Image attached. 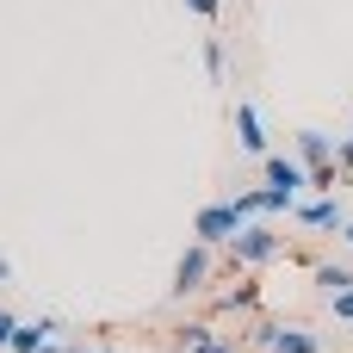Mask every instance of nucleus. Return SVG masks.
<instances>
[{"label":"nucleus","instance_id":"nucleus-9","mask_svg":"<svg viewBox=\"0 0 353 353\" xmlns=\"http://www.w3.org/2000/svg\"><path fill=\"white\" fill-rule=\"evenodd\" d=\"M310 285L335 304L341 292H353V261H316V267H310Z\"/></svg>","mask_w":353,"mask_h":353},{"label":"nucleus","instance_id":"nucleus-2","mask_svg":"<svg viewBox=\"0 0 353 353\" xmlns=\"http://www.w3.org/2000/svg\"><path fill=\"white\" fill-rule=\"evenodd\" d=\"M248 353H323V335L304 323H285V316H261L248 329Z\"/></svg>","mask_w":353,"mask_h":353},{"label":"nucleus","instance_id":"nucleus-20","mask_svg":"<svg viewBox=\"0 0 353 353\" xmlns=\"http://www.w3.org/2000/svg\"><path fill=\"white\" fill-rule=\"evenodd\" d=\"M43 353H74V347H62V341H50V347H43Z\"/></svg>","mask_w":353,"mask_h":353},{"label":"nucleus","instance_id":"nucleus-5","mask_svg":"<svg viewBox=\"0 0 353 353\" xmlns=\"http://www.w3.org/2000/svg\"><path fill=\"white\" fill-rule=\"evenodd\" d=\"M292 217H298L304 230H335V236H341L353 211H347V199H341V192H316V199H304V205H298Z\"/></svg>","mask_w":353,"mask_h":353},{"label":"nucleus","instance_id":"nucleus-7","mask_svg":"<svg viewBox=\"0 0 353 353\" xmlns=\"http://www.w3.org/2000/svg\"><path fill=\"white\" fill-rule=\"evenodd\" d=\"M292 143H298V161H304L310 174H323V168H335V137H329V130H316V124H304V130H298Z\"/></svg>","mask_w":353,"mask_h":353},{"label":"nucleus","instance_id":"nucleus-17","mask_svg":"<svg viewBox=\"0 0 353 353\" xmlns=\"http://www.w3.org/2000/svg\"><path fill=\"white\" fill-rule=\"evenodd\" d=\"M192 353H242V347H236V341H223V335H217V341H205V347H192Z\"/></svg>","mask_w":353,"mask_h":353},{"label":"nucleus","instance_id":"nucleus-11","mask_svg":"<svg viewBox=\"0 0 353 353\" xmlns=\"http://www.w3.org/2000/svg\"><path fill=\"white\" fill-rule=\"evenodd\" d=\"M199 62H205V74L223 87V74H230V50H223V37H205V43H199Z\"/></svg>","mask_w":353,"mask_h":353},{"label":"nucleus","instance_id":"nucleus-14","mask_svg":"<svg viewBox=\"0 0 353 353\" xmlns=\"http://www.w3.org/2000/svg\"><path fill=\"white\" fill-rule=\"evenodd\" d=\"M335 168L353 174V137H335Z\"/></svg>","mask_w":353,"mask_h":353},{"label":"nucleus","instance_id":"nucleus-21","mask_svg":"<svg viewBox=\"0 0 353 353\" xmlns=\"http://www.w3.org/2000/svg\"><path fill=\"white\" fill-rule=\"evenodd\" d=\"M74 353H105V347H74Z\"/></svg>","mask_w":353,"mask_h":353},{"label":"nucleus","instance_id":"nucleus-1","mask_svg":"<svg viewBox=\"0 0 353 353\" xmlns=\"http://www.w3.org/2000/svg\"><path fill=\"white\" fill-rule=\"evenodd\" d=\"M223 254H230V267H242V273H261V267H273V261L285 254V236H279L267 217H254V223H242V236H236Z\"/></svg>","mask_w":353,"mask_h":353},{"label":"nucleus","instance_id":"nucleus-8","mask_svg":"<svg viewBox=\"0 0 353 353\" xmlns=\"http://www.w3.org/2000/svg\"><path fill=\"white\" fill-rule=\"evenodd\" d=\"M261 174H267V186H285V192H304L310 186V168L298 155H261Z\"/></svg>","mask_w":353,"mask_h":353},{"label":"nucleus","instance_id":"nucleus-13","mask_svg":"<svg viewBox=\"0 0 353 353\" xmlns=\"http://www.w3.org/2000/svg\"><path fill=\"white\" fill-rule=\"evenodd\" d=\"M261 304V285H236V292H217V310L236 316V310H254Z\"/></svg>","mask_w":353,"mask_h":353},{"label":"nucleus","instance_id":"nucleus-10","mask_svg":"<svg viewBox=\"0 0 353 353\" xmlns=\"http://www.w3.org/2000/svg\"><path fill=\"white\" fill-rule=\"evenodd\" d=\"M56 329H62L56 316H31V323L12 329V347H6V353H43L50 341H56Z\"/></svg>","mask_w":353,"mask_h":353},{"label":"nucleus","instance_id":"nucleus-16","mask_svg":"<svg viewBox=\"0 0 353 353\" xmlns=\"http://www.w3.org/2000/svg\"><path fill=\"white\" fill-rule=\"evenodd\" d=\"M12 329H19V316H12V310H6V304H0V353L12 347Z\"/></svg>","mask_w":353,"mask_h":353},{"label":"nucleus","instance_id":"nucleus-12","mask_svg":"<svg viewBox=\"0 0 353 353\" xmlns=\"http://www.w3.org/2000/svg\"><path fill=\"white\" fill-rule=\"evenodd\" d=\"M174 341H180V353H192V347H205V341H217V329H211L205 316H192V323L174 329Z\"/></svg>","mask_w":353,"mask_h":353},{"label":"nucleus","instance_id":"nucleus-15","mask_svg":"<svg viewBox=\"0 0 353 353\" xmlns=\"http://www.w3.org/2000/svg\"><path fill=\"white\" fill-rule=\"evenodd\" d=\"M329 316H335V323H347V329H353V292H341V298L329 304Z\"/></svg>","mask_w":353,"mask_h":353},{"label":"nucleus","instance_id":"nucleus-3","mask_svg":"<svg viewBox=\"0 0 353 353\" xmlns=\"http://www.w3.org/2000/svg\"><path fill=\"white\" fill-rule=\"evenodd\" d=\"M242 223H254V217H242L236 199H211V205H199V217H192V242H205V248H230V242L242 236Z\"/></svg>","mask_w":353,"mask_h":353},{"label":"nucleus","instance_id":"nucleus-18","mask_svg":"<svg viewBox=\"0 0 353 353\" xmlns=\"http://www.w3.org/2000/svg\"><path fill=\"white\" fill-rule=\"evenodd\" d=\"M341 248H347V261H353V217H347V230H341Z\"/></svg>","mask_w":353,"mask_h":353},{"label":"nucleus","instance_id":"nucleus-4","mask_svg":"<svg viewBox=\"0 0 353 353\" xmlns=\"http://www.w3.org/2000/svg\"><path fill=\"white\" fill-rule=\"evenodd\" d=\"M211 279H217V248H205V242H186V254L174 261V298L186 304V298H205L211 292Z\"/></svg>","mask_w":353,"mask_h":353},{"label":"nucleus","instance_id":"nucleus-19","mask_svg":"<svg viewBox=\"0 0 353 353\" xmlns=\"http://www.w3.org/2000/svg\"><path fill=\"white\" fill-rule=\"evenodd\" d=\"M6 279H12V261H6V254H0V292H6Z\"/></svg>","mask_w":353,"mask_h":353},{"label":"nucleus","instance_id":"nucleus-6","mask_svg":"<svg viewBox=\"0 0 353 353\" xmlns=\"http://www.w3.org/2000/svg\"><path fill=\"white\" fill-rule=\"evenodd\" d=\"M236 149H242V155H273V143H267V118H261L254 99L236 105Z\"/></svg>","mask_w":353,"mask_h":353}]
</instances>
